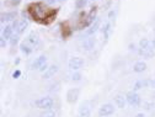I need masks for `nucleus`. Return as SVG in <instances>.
<instances>
[{
	"instance_id": "1",
	"label": "nucleus",
	"mask_w": 155,
	"mask_h": 117,
	"mask_svg": "<svg viewBox=\"0 0 155 117\" xmlns=\"http://www.w3.org/2000/svg\"><path fill=\"white\" fill-rule=\"evenodd\" d=\"M28 12L30 15L35 18L36 21L38 22H43L46 24V18H48V22L49 24L52 21V18L54 17L55 15V11H51L43 3H35V4H31L28 6Z\"/></svg>"
},
{
	"instance_id": "2",
	"label": "nucleus",
	"mask_w": 155,
	"mask_h": 117,
	"mask_svg": "<svg viewBox=\"0 0 155 117\" xmlns=\"http://www.w3.org/2000/svg\"><path fill=\"white\" fill-rule=\"evenodd\" d=\"M35 105L37 109H41V110H52L53 105H54V101L52 97H41V99H38L35 101Z\"/></svg>"
},
{
	"instance_id": "3",
	"label": "nucleus",
	"mask_w": 155,
	"mask_h": 117,
	"mask_svg": "<svg viewBox=\"0 0 155 117\" xmlns=\"http://www.w3.org/2000/svg\"><path fill=\"white\" fill-rule=\"evenodd\" d=\"M84 65V59L81 57H73L70 58V61L68 62V67L70 70H74V72H78L80 70Z\"/></svg>"
},
{
	"instance_id": "4",
	"label": "nucleus",
	"mask_w": 155,
	"mask_h": 117,
	"mask_svg": "<svg viewBox=\"0 0 155 117\" xmlns=\"http://www.w3.org/2000/svg\"><path fill=\"white\" fill-rule=\"evenodd\" d=\"M12 27H14L15 33L21 35V33H24L25 30L28 27V21H26V20H15V21L12 22Z\"/></svg>"
},
{
	"instance_id": "5",
	"label": "nucleus",
	"mask_w": 155,
	"mask_h": 117,
	"mask_svg": "<svg viewBox=\"0 0 155 117\" xmlns=\"http://www.w3.org/2000/svg\"><path fill=\"white\" fill-rule=\"evenodd\" d=\"M126 99H127V104H129L130 106H138L140 104V96L134 90L127 92Z\"/></svg>"
},
{
	"instance_id": "6",
	"label": "nucleus",
	"mask_w": 155,
	"mask_h": 117,
	"mask_svg": "<svg viewBox=\"0 0 155 117\" xmlns=\"http://www.w3.org/2000/svg\"><path fill=\"white\" fill-rule=\"evenodd\" d=\"M114 112V107L112 104H105L100 107L99 110V116L100 117H107V116H111L112 113Z\"/></svg>"
},
{
	"instance_id": "7",
	"label": "nucleus",
	"mask_w": 155,
	"mask_h": 117,
	"mask_svg": "<svg viewBox=\"0 0 155 117\" xmlns=\"http://www.w3.org/2000/svg\"><path fill=\"white\" fill-rule=\"evenodd\" d=\"M79 94H80V90L78 88H73V89L68 90V92H67V101L69 104H74L78 100V97H79Z\"/></svg>"
},
{
	"instance_id": "8",
	"label": "nucleus",
	"mask_w": 155,
	"mask_h": 117,
	"mask_svg": "<svg viewBox=\"0 0 155 117\" xmlns=\"http://www.w3.org/2000/svg\"><path fill=\"white\" fill-rule=\"evenodd\" d=\"M91 116V105L90 101H85L79 109V117H90Z\"/></svg>"
},
{
	"instance_id": "9",
	"label": "nucleus",
	"mask_w": 155,
	"mask_h": 117,
	"mask_svg": "<svg viewBox=\"0 0 155 117\" xmlns=\"http://www.w3.org/2000/svg\"><path fill=\"white\" fill-rule=\"evenodd\" d=\"M17 16V11H6V12H3L2 14V18H0V21L3 24L4 22H10V21H14Z\"/></svg>"
},
{
	"instance_id": "10",
	"label": "nucleus",
	"mask_w": 155,
	"mask_h": 117,
	"mask_svg": "<svg viewBox=\"0 0 155 117\" xmlns=\"http://www.w3.org/2000/svg\"><path fill=\"white\" fill-rule=\"evenodd\" d=\"M100 25H101V21H100V18L97 17V18H96V20L91 24V26L89 27V30H86L85 35H87V36H92V35H95L96 32H97V30L100 28Z\"/></svg>"
},
{
	"instance_id": "11",
	"label": "nucleus",
	"mask_w": 155,
	"mask_h": 117,
	"mask_svg": "<svg viewBox=\"0 0 155 117\" xmlns=\"http://www.w3.org/2000/svg\"><path fill=\"white\" fill-rule=\"evenodd\" d=\"M57 73H58V65L57 64H53V65H49L48 67V69L43 73L42 78H43V79H51V78H53Z\"/></svg>"
},
{
	"instance_id": "12",
	"label": "nucleus",
	"mask_w": 155,
	"mask_h": 117,
	"mask_svg": "<svg viewBox=\"0 0 155 117\" xmlns=\"http://www.w3.org/2000/svg\"><path fill=\"white\" fill-rule=\"evenodd\" d=\"M46 63H47V57L46 55H40L38 58H36V61L32 63V68L33 69H40Z\"/></svg>"
},
{
	"instance_id": "13",
	"label": "nucleus",
	"mask_w": 155,
	"mask_h": 117,
	"mask_svg": "<svg viewBox=\"0 0 155 117\" xmlns=\"http://www.w3.org/2000/svg\"><path fill=\"white\" fill-rule=\"evenodd\" d=\"M126 104H127L126 96H123V95H117V96L114 97V105L117 106L118 109H124V107H126Z\"/></svg>"
},
{
	"instance_id": "14",
	"label": "nucleus",
	"mask_w": 155,
	"mask_h": 117,
	"mask_svg": "<svg viewBox=\"0 0 155 117\" xmlns=\"http://www.w3.org/2000/svg\"><path fill=\"white\" fill-rule=\"evenodd\" d=\"M12 32H15V31H14L12 25H6V26L4 27V30H3L2 37H3V38H5V40H10L11 36H12Z\"/></svg>"
},
{
	"instance_id": "15",
	"label": "nucleus",
	"mask_w": 155,
	"mask_h": 117,
	"mask_svg": "<svg viewBox=\"0 0 155 117\" xmlns=\"http://www.w3.org/2000/svg\"><path fill=\"white\" fill-rule=\"evenodd\" d=\"M95 43H96V41H95V38H94V37H91V38H86V40L83 42V48H84L85 51H91V49H94Z\"/></svg>"
},
{
	"instance_id": "16",
	"label": "nucleus",
	"mask_w": 155,
	"mask_h": 117,
	"mask_svg": "<svg viewBox=\"0 0 155 117\" xmlns=\"http://www.w3.org/2000/svg\"><path fill=\"white\" fill-rule=\"evenodd\" d=\"M154 51L155 49H153V48H150V49H143V48H138V54L140 55V57H144V58H151V57H154Z\"/></svg>"
},
{
	"instance_id": "17",
	"label": "nucleus",
	"mask_w": 155,
	"mask_h": 117,
	"mask_svg": "<svg viewBox=\"0 0 155 117\" xmlns=\"http://www.w3.org/2000/svg\"><path fill=\"white\" fill-rule=\"evenodd\" d=\"M27 42H28L30 45H32V46H37V45H38V42H40V38H38V35H37V33H35V32H31V33L28 35V37H27Z\"/></svg>"
},
{
	"instance_id": "18",
	"label": "nucleus",
	"mask_w": 155,
	"mask_h": 117,
	"mask_svg": "<svg viewBox=\"0 0 155 117\" xmlns=\"http://www.w3.org/2000/svg\"><path fill=\"white\" fill-rule=\"evenodd\" d=\"M147 69V64H145V62H137L134 65H133V72H135V73H143L144 70Z\"/></svg>"
},
{
	"instance_id": "19",
	"label": "nucleus",
	"mask_w": 155,
	"mask_h": 117,
	"mask_svg": "<svg viewBox=\"0 0 155 117\" xmlns=\"http://www.w3.org/2000/svg\"><path fill=\"white\" fill-rule=\"evenodd\" d=\"M139 48H143V49H150V48H153L151 47V41H149L148 38H142V40L139 41Z\"/></svg>"
},
{
	"instance_id": "20",
	"label": "nucleus",
	"mask_w": 155,
	"mask_h": 117,
	"mask_svg": "<svg viewBox=\"0 0 155 117\" xmlns=\"http://www.w3.org/2000/svg\"><path fill=\"white\" fill-rule=\"evenodd\" d=\"M101 31H102V33L105 35V38L107 40L108 36H110V32H111V24H110V22H106V24L102 26Z\"/></svg>"
},
{
	"instance_id": "21",
	"label": "nucleus",
	"mask_w": 155,
	"mask_h": 117,
	"mask_svg": "<svg viewBox=\"0 0 155 117\" xmlns=\"http://www.w3.org/2000/svg\"><path fill=\"white\" fill-rule=\"evenodd\" d=\"M20 49H21V52L22 53H25V54H30L31 52H32V48H31V46H28L27 43H21L20 45Z\"/></svg>"
},
{
	"instance_id": "22",
	"label": "nucleus",
	"mask_w": 155,
	"mask_h": 117,
	"mask_svg": "<svg viewBox=\"0 0 155 117\" xmlns=\"http://www.w3.org/2000/svg\"><path fill=\"white\" fill-rule=\"evenodd\" d=\"M40 117H55V112L53 110H43L40 113Z\"/></svg>"
},
{
	"instance_id": "23",
	"label": "nucleus",
	"mask_w": 155,
	"mask_h": 117,
	"mask_svg": "<svg viewBox=\"0 0 155 117\" xmlns=\"http://www.w3.org/2000/svg\"><path fill=\"white\" fill-rule=\"evenodd\" d=\"M87 4V0H75V8L76 9H84Z\"/></svg>"
},
{
	"instance_id": "24",
	"label": "nucleus",
	"mask_w": 155,
	"mask_h": 117,
	"mask_svg": "<svg viewBox=\"0 0 155 117\" xmlns=\"http://www.w3.org/2000/svg\"><path fill=\"white\" fill-rule=\"evenodd\" d=\"M18 37H20V35H17V33H14L10 38V45L11 46H15L17 42H18Z\"/></svg>"
},
{
	"instance_id": "25",
	"label": "nucleus",
	"mask_w": 155,
	"mask_h": 117,
	"mask_svg": "<svg viewBox=\"0 0 155 117\" xmlns=\"http://www.w3.org/2000/svg\"><path fill=\"white\" fill-rule=\"evenodd\" d=\"M71 80L73 82H80L81 80V74L79 72H75L73 75H71Z\"/></svg>"
},
{
	"instance_id": "26",
	"label": "nucleus",
	"mask_w": 155,
	"mask_h": 117,
	"mask_svg": "<svg viewBox=\"0 0 155 117\" xmlns=\"http://www.w3.org/2000/svg\"><path fill=\"white\" fill-rule=\"evenodd\" d=\"M46 2V4H48V5H54V4H57V3H62L63 0H45Z\"/></svg>"
},
{
	"instance_id": "27",
	"label": "nucleus",
	"mask_w": 155,
	"mask_h": 117,
	"mask_svg": "<svg viewBox=\"0 0 155 117\" xmlns=\"http://www.w3.org/2000/svg\"><path fill=\"white\" fill-rule=\"evenodd\" d=\"M21 76V70H15L14 73H12V78H15V79H17V78H20Z\"/></svg>"
},
{
	"instance_id": "28",
	"label": "nucleus",
	"mask_w": 155,
	"mask_h": 117,
	"mask_svg": "<svg viewBox=\"0 0 155 117\" xmlns=\"http://www.w3.org/2000/svg\"><path fill=\"white\" fill-rule=\"evenodd\" d=\"M47 69H48V65H47V63H46V64H43V65H42L40 69H38V70H40V72H42V73H45Z\"/></svg>"
},
{
	"instance_id": "29",
	"label": "nucleus",
	"mask_w": 155,
	"mask_h": 117,
	"mask_svg": "<svg viewBox=\"0 0 155 117\" xmlns=\"http://www.w3.org/2000/svg\"><path fill=\"white\" fill-rule=\"evenodd\" d=\"M20 2H21V0H10V4L11 5H17Z\"/></svg>"
},
{
	"instance_id": "30",
	"label": "nucleus",
	"mask_w": 155,
	"mask_h": 117,
	"mask_svg": "<svg viewBox=\"0 0 155 117\" xmlns=\"http://www.w3.org/2000/svg\"><path fill=\"white\" fill-rule=\"evenodd\" d=\"M129 49H130V51H138L137 48H135V45H134V43H130V45H129Z\"/></svg>"
},
{
	"instance_id": "31",
	"label": "nucleus",
	"mask_w": 155,
	"mask_h": 117,
	"mask_svg": "<svg viewBox=\"0 0 155 117\" xmlns=\"http://www.w3.org/2000/svg\"><path fill=\"white\" fill-rule=\"evenodd\" d=\"M5 46H6V41H5V38L2 37V48H5Z\"/></svg>"
},
{
	"instance_id": "32",
	"label": "nucleus",
	"mask_w": 155,
	"mask_h": 117,
	"mask_svg": "<svg viewBox=\"0 0 155 117\" xmlns=\"http://www.w3.org/2000/svg\"><path fill=\"white\" fill-rule=\"evenodd\" d=\"M150 88H153V89H155V79H153V80H150Z\"/></svg>"
},
{
	"instance_id": "33",
	"label": "nucleus",
	"mask_w": 155,
	"mask_h": 117,
	"mask_svg": "<svg viewBox=\"0 0 155 117\" xmlns=\"http://www.w3.org/2000/svg\"><path fill=\"white\" fill-rule=\"evenodd\" d=\"M151 106H154V105H153V104H145V109H147V110H150Z\"/></svg>"
},
{
	"instance_id": "34",
	"label": "nucleus",
	"mask_w": 155,
	"mask_h": 117,
	"mask_svg": "<svg viewBox=\"0 0 155 117\" xmlns=\"http://www.w3.org/2000/svg\"><path fill=\"white\" fill-rule=\"evenodd\" d=\"M151 47L155 49V38H153V41H151Z\"/></svg>"
},
{
	"instance_id": "35",
	"label": "nucleus",
	"mask_w": 155,
	"mask_h": 117,
	"mask_svg": "<svg viewBox=\"0 0 155 117\" xmlns=\"http://www.w3.org/2000/svg\"><path fill=\"white\" fill-rule=\"evenodd\" d=\"M135 117H145V115L140 112V113H137V116H135Z\"/></svg>"
},
{
	"instance_id": "36",
	"label": "nucleus",
	"mask_w": 155,
	"mask_h": 117,
	"mask_svg": "<svg viewBox=\"0 0 155 117\" xmlns=\"http://www.w3.org/2000/svg\"><path fill=\"white\" fill-rule=\"evenodd\" d=\"M63 2H64V0H63Z\"/></svg>"
}]
</instances>
